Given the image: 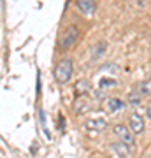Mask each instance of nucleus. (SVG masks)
<instances>
[{
  "mask_svg": "<svg viewBox=\"0 0 151 158\" xmlns=\"http://www.w3.org/2000/svg\"><path fill=\"white\" fill-rule=\"evenodd\" d=\"M72 72H74L72 60H70V58H63V60H60V62L56 63V67H55V79L58 83L65 85V83L70 81Z\"/></svg>",
  "mask_w": 151,
  "mask_h": 158,
  "instance_id": "obj_1",
  "label": "nucleus"
},
{
  "mask_svg": "<svg viewBox=\"0 0 151 158\" xmlns=\"http://www.w3.org/2000/svg\"><path fill=\"white\" fill-rule=\"evenodd\" d=\"M112 132H114V135L120 139V142H123V144H127L128 148H134L135 146V139H134V134L130 132V128L127 127V125L123 123H118L114 125V128H112Z\"/></svg>",
  "mask_w": 151,
  "mask_h": 158,
  "instance_id": "obj_2",
  "label": "nucleus"
},
{
  "mask_svg": "<svg viewBox=\"0 0 151 158\" xmlns=\"http://www.w3.org/2000/svg\"><path fill=\"white\" fill-rule=\"evenodd\" d=\"M79 37V30L78 27H74V25H70L65 32H63V35L60 37V48H70V46L78 40Z\"/></svg>",
  "mask_w": 151,
  "mask_h": 158,
  "instance_id": "obj_3",
  "label": "nucleus"
},
{
  "mask_svg": "<svg viewBox=\"0 0 151 158\" xmlns=\"http://www.w3.org/2000/svg\"><path fill=\"white\" fill-rule=\"evenodd\" d=\"M130 128V132L134 134V135H137V134H142L144 132V119H142V116L137 113H132L128 116V125H127Z\"/></svg>",
  "mask_w": 151,
  "mask_h": 158,
  "instance_id": "obj_4",
  "label": "nucleus"
},
{
  "mask_svg": "<svg viewBox=\"0 0 151 158\" xmlns=\"http://www.w3.org/2000/svg\"><path fill=\"white\" fill-rule=\"evenodd\" d=\"M111 149L114 153H118L121 158H128L130 151H132V148H128L127 144H123V142H114V144H111Z\"/></svg>",
  "mask_w": 151,
  "mask_h": 158,
  "instance_id": "obj_5",
  "label": "nucleus"
},
{
  "mask_svg": "<svg viewBox=\"0 0 151 158\" xmlns=\"http://www.w3.org/2000/svg\"><path fill=\"white\" fill-rule=\"evenodd\" d=\"M125 109V102L116 98V97H111L107 100V111L109 113H118V111H123Z\"/></svg>",
  "mask_w": 151,
  "mask_h": 158,
  "instance_id": "obj_6",
  "label": "nucleus"
},
{
  "mask_svg": "<svg viewBox=\"0 0 151 158\" xmlns=\"http://www.w3.org/2000/svg\"><path fill=\"white\" fill-rule=\"evenodd\" d=\"M78 7L84 14H93V11H95V0H78Z\"/></svg>",
  "mask_w": 151,
  "mask_h": 158,
  "instance_id": "obj_7",
  "label": "nucleus"
},
{
  "mask_svg": "<svg viewBox=\"0 0 151 158\" xmlns=\"http://www.w3.org/2000/svg\"><path fill=\"white\" fill-rule=\"evenodd\" d=\"M106 125H107V121L104 118H91V119H88L86 121V127L88 128H91V130H104L106 128Z\"/></svg>",
  "mask_w": 151,
  "mask_h": 158,
  "instance_id": "obj_8",
  "label": "nucleus"
},
{
  "mask_svg": "<svg viewBox=\"0 0 151 158\" xmlns=\"http://www.w3.org/2000/svg\"><path fill=\"white\" fill-rule=\"evenodd\" d=\"M135 91H137V93H141V95H151V79L139 83V85H137V88H135Z\"/></svg>",
  "mask_w": 151,
  "mask_h": 158,
  "instance_id": "obj_9",
  "label": "nucleus"
},
{
  "mask_svg": "<svg viewBox=\"0 0 151 158\" xmlns=\"http://www.w3.org/2000/svg\"><path fill=\"white\" fill-rule=\"evenodd\" d=\"M141 98H142V95H141V93H137V91H135V93H130V95H128V102H130V104H134V106L141 104Z\"/></svg>",
  "mask_w": 151,
  "mask_h": 158,
  "instance_id": "obj_10",
  "label": "nucleus"
},
{
  "mask_svg": "<svg viewBox=\"0 0 151 158\" xmlns=\"http://www.w3.org/2000/svg\"><path fill=\"white\" fill-rule=\"evenodd\" d=\"M116 85V81L114 79H102V88H107V86H114Z\"/></svg>",
  "mask_w": 151,
  "mask_h": 158,
  "instance_id": "obj_11",
  "label": "nucleus"
},
{
  "mask_svg": "<svg viewBox=\"0 0 151 158\" xmlns=\"http://www.w3.org/2000/svg\"><path fill=\"white\" fill-rule=\"evenodd\" d=\"M86 88H88V83H86V81H79V85H78V90L84 91Z\"/></svg>",
  "mask_w": 151,
  "mask_h": 158,
  "instance_id": "obj_12",
  "label": "nucleus"
},
{
  "mask_svg": "<svg viewBox=\"0 0 151 158\" xmlns=\"http://www.w3.org/2000/svg\"><path fill=\"white\" fill-rule=\"evenodd\" d=\"M146 116L151 119V100L148 102V106H146Z\"/></svg>",
  "mask_w": 151,
  "mask_h": 158,
  "instance_id": "obj_13",
  "label": "nucleus"
}]
</instances>
